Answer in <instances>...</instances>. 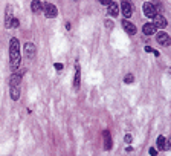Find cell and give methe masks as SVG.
Here are the masks:
<instances>
[{"instance_id":"obj_1","label":"cell","mask_w":171,"mask_h":156,"mask_svg":"<svg viewBox=\"0 0 171 156\" xmlns=\"http://www.w3.org/2000/svg\"><path fill=\"white\" fill-rule=\"evenodd\" d=\"M9 61L12 69H17L20 66V46L17 38H11L9 41Z\"/></svg>"},{"instance_id":"obj_2","label":"cell","mask_w":171,"mask_h":156,"mask_svg":"<svg viewBox=\"0 0 171 156\" xmlns=\"http://www.w3.org/2000/svg\"><path fill=\"white\" fill-rule=\"evenodd\" d=\"M43 9H44V14H46V17L47 18H55L58 14L57 8H55V5H52V3H46V5H43Z\"/></svg>"},{"instance_id":"obj_3","label":"cell","mask_w":171,"mask_h":156,"mask_svg":"<svg viewBox=\"0 0 171 156\" xmlns=\"http://www.w3.org/2000/svg\"><path fill=\"white\" fill-rule=\"evenodd\" d=\"M156 40H157V43L162 45V46H170V43H171L170 35L167 34V32H159L157 37H156Z\"/></svg>"},{"instance_id":"obj_4","label":"cell","mask_w":171,"mask_h":156,"mask_svg":"<svg viewBox=\"0 0 171 156\" xmlns=\"http://www.w3.org/2000/svg\"><path fill=\"white\" fill-rule=\"evenodd\" d=\"M144 14L147 16L148 18H154L157 14H156V9H154V6H153L151 3H144Z\"/></svg>"},{"instance_id":"obj_5","label":"cell","mask_w":171,"mask_h":156,"mask_svg":"<svg viewBox=\"0 0 171 156\" xmlns=\"http://www.w3.org/2000/svg\"><path fill=\"white\" fill-rule=\"evenodd\" d=\"M121 9H122V16L125 18H130L132 17V12H133V9H132V5H130V2H122V5H121Z\"/></svg>"},{"instance_id":"obj_6","label":"cell","mask_w":171,"mask_h":156,"mask_svg":"<svg viewBox=\"0 0 171 156\" xmlns=\"http://www.w3.org/2000/svg\"><path fill=\"white\" fill-rule=\"evenodd\" d=\"M35 52H37V48L32 45V43H26L25 45V55L28 58H34L35 57Z\"/></svg>"},{"instance_id":"obj_7","label":"cell","mask_w":171,"mask_h":156,"mask_svg":"<svg viewBox=\"0 0 171 156\" xmlns=\"http://www.w3.org/2000/svg\"><path fill=\"white\" fill-rule=\"evenodd\" d=\"M154 28H165L167 26V20L164 16H156L153 18V23H151Z\"/></svg>"},{"instance_id":"obj_8","label":"cell","mask_w":171,"mask_h":156,"mask_svg":"<svg viewBox=\"0 0 171 156\" xmlns=\"http://www.w3.org/2000/svg\"><path fill=\"white\" fill-rule=\"evenodd\" d=\"M122 28H124V31H125L127 34H130V35L136 34V26H134L133 23H130L128 20H124V21H122Z\"/></svg>"},{"instance_id":"obj_9","label":"cell","mask_w":171,"mask_h":156,"mask_svg":"<svg viewBox=\"0 0 171 156\" xmlns=\"http://www.w3.org/2000/svg\"><path fill=\"white\" fill-rule=\"evenodd\" d=\"M109 16H112V17H118L119 16V5L118 3L112 2L109 5Z\"/></svg>"},{"instance_id":"obj_10","label":"cell","mask_w":171,"mask_h":156,"mask_svg":"<svg viewBox=\"0 0 171 156\" xmlns=\"http://www.w3.org/2000/svg\"><path fill=\"white\" fill-rule=\"evenodd\" d=\"M142 31H144V34L145 35H153L154 32H156V28L153 26L151 23H145L144 28H142Z\"/></svg>"},{"instance_id":"obj_11","label":"cell","mask_w":171,"mask_h":156,"mask_svg":"<svg viewBox=\"0 0 171 156\" xmlns=\"http://www.w3.org/2000/svg\"><path fill=\"white\" fill-rule=\"evenodd\" d=\"M20 81H21V75L14 73V75H12V78H11V81H9V84H11V87H19Z\"/></svg>"},{"instance_id":"obj_12","label":"cell","mask_w":171,"mask_h":156,"mask_svg":"<svg viewBox=\"0 0 171 156\" xmlns=\"http://www.w3.org/2000/svg\"><path fill=\"white\" fill-rule=\"evenodd\" d=\"M165 145H167V138L165 136H159L157 138V147H159V150H165Z\"/></svg>"},{"instance_id":"obj_13","label":"cell","mask_w":171,"mask_h":156,"mask_svg":"<svg viewBox=\"0 0 171 156\" xmlns=\"http://www.w3.org/2000/svg\"><path fill=\"white\" fill-rule=\"evenodd\" d=\"M31 8H32V11H34V12H38V11H41V9H43V3H41V2H38V0H35V2H32Z\"/></svg>"},{"instance_id":"obj_14","label":"cell","mask_w":171,"mask_h":156,"mask_svg":"<svg viewBox=\"0 0 171 156\" xmlns=\"http://www.w3.org/2000/svg\"><path fill=\"white\" fill-rule=\"evenodd\" d=\"M20 97V89L19 87H11V98L16 101V100H19Z\"/></svg>"},{"instance_id":"obj_15","label":"cell","mask_w":171,"mask_h":156,"mask_svg":"<svg viewBox=\"0 0 171 156\" xmlns=\"http://www.w3.org/2000/svg\"><path fill=\"white\" fill-rule=\"evenodd\" d=\"M79 87V66H76V73H75V81H74V89Z\"/></svg>"},{"instance_id":"obj_16","label":"cell","mask_w":171,"mask_h":156,"mask_svg":"<svg viewBox=\"0 0 171 156\" xmlns=\"http://www.w3.org/2000/svg\"><path fill=\"white\" fill-rule=\"evenodd\" d=\"M124 81H125L127 84H130V83H133V81H134V77L132 75V73H127V75H125V78H124Z\"/></svg>"},{"instance_id":"obj_17","label":"cell","mask_w":171,"mask_h":156,"mask_svg":"<svg viewBox=\"0 0 171 156\" xmlns=\"http://www.w3.org/2000/svg\"><path fill=\"white\" fill-rule=\"evenodd\" d=\"M132 135H125V142H127V144H130V142H132Z\"/></svg>"},{"instance_id":"obj_18","label":"cell","mask_w":171,"mask_h":156,"mask_svg":"<svg viewBox=\"0 0 171 156\" xmlns=\"http://www.w3.org/2000/svg\"><path fill=\"white\" fill-rule=\"evenodd\" d=\"M150 155L156 156V155H157V150H156V149H150Z\"/></svg>"},{"instance_id":"obj_19","label":"cell","mask_w":171,"mask_h":156,"mask_svg":"<svg viewBox=\"0 0 171 156\" xmlns=\"http://www.w3.org/2000/svg\"><path fill=\"white\" fill-rule=\"evenodd\" d=\"M55 69H57V70L63 69V64H61V63H55Z\"/></svg>"},{"instance_id":"obj_20","label":"cell","mask_w":171,"mask_h":156,"mask_svg":"<svg viewBox=\"0 0 171 156\" xmlns=\"http://www.w3.org/2000/svg\"><path fill=\"white\" fill-rule=\"evenodd\" d=\"M11 26H19V20H16V18H14V20H12V23H11Z\"/></svg>"},{"instance_id":"obj_21","label":"cell","mask_w":171,"mask_h":156,"mask_svg":"<svg viewBox=\"0 0 171 156\" xmlns=\"http://www.w3.org/2000/svg\"><path fill=\"white\" fill-rule=\"evenodd\" d=\"M101 3H102V5H110L112 2H110V0H101Z\"/></svg>"},{"instance_id":"obj_22","label":"cell","mask_w":171,"mask_h":156,"mask_svg":"<svg viewBox=\"0 0 171 156\" xmlns=\"http://www.w3.org/2000/svg\"><path fill=\"white\" fill-rule=\"evenodd\" d=\"M106 25H107V26H109V28H112V26H113V23H112V21H109V20H107V21H106Z\"/></svg>"}]
</instances>
